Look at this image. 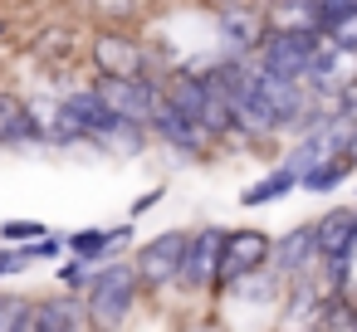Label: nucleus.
Here are the masks:
<instances>
[{
    "instance_id": "obj_1",
    "label": "nucleus",
    "mask_w": 357,
    "mask_h": 332,
    "mask_svg": "<svg viewBox=\"0 0 357 332\" xmlns=\"http://www.w3.org/2000/svg\"><path fill=\"white\" fill-rule=\"evenodd\" d=\"M79 293H84V303H89V313H93V327H128L147 288H142L132 259H118V254H113V259H103V264L89 274V283H84Z\"/></svg>"
},
{
    "instance_id": "obj_2",
    "label": "nucleus",
    "mask_w": 357,
    "mask_h": 332,
    "mask_svg": "<svg viewBox=\"0 0 357 332\" xmlns=\"http://www.w3.org/2000/svg\"><path fill=\"white\" fill-rule=\"evenodd\" d=\"M167 103L176 108V113H186L211 142H225L230 137V108H225V88H220V79L211 74V69H172L167 79Z\"/></svg>"
},
{
    "instance_id": "obj_3",
    "label": "nucleus",
    "mask_w": 357,
    "mask_h": 332,
    "mask_svg": "<svg viewBox=\"0 0 357 332\" xmlns=\"http://www.w3.org/2000/svg\"><path fill=\"white\" fill-rule=\"evenodd\" d=\"M318 45H323V35L313 25H269L259 49H255V64L264 74H279V79H303Z\"/></svg>"
},
{
    "instance_id": "obj_4",
    "label": "nucleus",
    "mask_w": 357,
    "mask_h": 332,
    "mask_svg": "<svg viewBox=\"0 0 357 332\" xmlns=\"http://www.w3.org/2000/svg\"><path fill=\"white\" fill-rule=\"evenodd\" d=\"M93 88L118 118H132V122H152V113L167 103V84L157 74H98Z\"/></svg>"
},
{
    "instance_id": "obj_5",
    "label": "nucleus",
    "mask_w": 357,
    "mask_h": 332,
    "mask_svg": "<svg viewBox=\"0 0 357 332\" xmlns=\"http://www.w3.org/2000/svg\"><path fill=\"white\" fill-rule=\"evenodd\" d=\"M220 244H225V225L206 220L196 230H186V249H181V269H176V293L186 298H211V283H215V264H220Z\"/></svg>"
},
{
    "instance_id": "obj_6",
    "label": "nucleus",
    "mask_w": 357,
    "mask_h": 332,
    "mask_svg": "<svg viewBox=\"0 0 357 332\" xmlns=\"http://www.w3.org/2000/svg\"><path fill=\"white\" fill-rule=\"evenodd\" d=\"M264 30H269L264 0H225V6H215V54H225V59L255 54Z\"/></svg>"
},
{
    "instance_id": "obj_7",
    "label": "nucleus",
    "mask_w": 357,
    "mask_h": 332,
    "mask_svg": "<svg viewBox=\"0 0 357 332\" xmlns=\"http://www.w3.org/2000/svg\"><path fill=\"white\" fill-rule=\"evenodd\" d=\"M274 254V235L259 230V225H240V230H225V244H220V264H215V283H211V298H220L225 283H235L240 274L250 269H264Z\"/></svg>"
},
{
    "instance_id": "obj_8",
    "label": "nucleus",
    "mask_w": 357,
    "mask_h": 332,
    "mask_svg": "<svg viewBox=\"0 0 357 332\" xmlns=\"http://www.w3.org/2000/svg\"><path fill=\"white\" fill-rule=\"evenodd\" d=\"M181 249H186V230H162V235H152L147 244H137L132 269H137V278H142L147 293H167V288L176 283Z\"/></svg>"
},
{
    "instance_id": "obj_9",
    "label": "nucleus",
    "mask_w": 357,
    "mask_h": 332,
    "mask_svg": "<svg viewBox=\"0 0 357 332\" xmlns=\"http://www.w3.org/2000/svg\"><path fill=\"white\" fill-rule=\"evenodd\" d=\"M89 59L98 74H152V49L128 30H98L89 40Z\"/></svg>"
},
{
    "instance_id": "obj_10",
    "label": "nucleus",
    "mask_w": 357,
    "mask_h": 332,
    "mask_svg": "<svg viewBox=\"0 0 357 332\" xmlns=\"http://www.w3.org/2000/svg\"><path fill=\"white\" fill-rule=\"evenodd\" d=\"M10 147H50L45 142V113L15 93V88H0V152Z\"/></svg>"
},
{
    "instance_id": "obj_11",
    "label": "nucleus",
    "mask_w": 357,
    "mask_h": 332,
    "mask_svg": "<svg viewBox=\"0 0 357 332\" xmlns=\"http://www.w3.org/2000/svg\"><path fill=\"white\" fill-rule=\"evenodd\" d=\"M147 132H152V142H162V147H167L172 157H181V161H196V157L211 152V137H206L186 113H176L172 103H162V108L152 113Z\"/></svg>"
},
{
    "instance_id": "obj_12",
    "label": "nucleus",
    "mask_w": 357,
    "mask_h": 332,
    "mask_svg": "<svg viewBox=\"0 0 357 332\" xmlns=\"http://www.w3.org/2000/svg\"><path fill=\"white\" fill-rule=\"evenodd\" d=\"M93 313L84 303V293L64 288L59 298H35L30 303V332H89Z\"/></svg>"
},
{
    "instance_id": "obj_13",
    "label": "nucleus",
    "mask_w": 357,
    "mask_h": 332,
    "mask_svg": "<svg viewBox=\"0 0 357 332\" xmlns=\"http://www.w3.org/2000/svg\"><path fill=\"white\" fill-rule=\"evenodd\" d=\"M269 264H274L284 278L318 269V230H313V220H303V225L284 230V235L274 239V254H269Z\"/></svg>"
},
{
    "instance_id": "obj_14",
    "label": "nucleus",
    "mask_w": 357,
    "mask_h": 332,
    "mask_svg": "<svg viewBox=\"0 0 357 332\" xmlns=\"http://www.w3.org/2000/svg\"><path fill=\"white\" fill-rule=\"evenodd\" d=\"M298 191V171H289L284 161L274 166V171H264L259 181H250L245 191H240V205L245 210H259V205H279V200H289Z\"/></svg>"
},
{
    "instance_id": "obj_15",
    "label": "nucleus",
    "mask_w": 357,
    "mask_h": 332,
    "mask_svg": "<svg viewBox=\"0 0 357 332\" xmlns=\"http://www.w3.org/2000/svg\"><path fill=\"white\" fill-rule=\"evenodd\" d=\"M347 181H352V161H347V157H323L318 166L298 171V191H303V196H333V191H342Z\"/></svg>"
},
{
    "instance_id": "obj_16",
    "label": "nucleus",
    "mask_w": 357,
    "mask_h": 332,
    "mask_svg": "<svg viewBox=\"0 0 357 332\" xmlns=\"http://www.w3.org/2000/svg\"><path fill=\"white\" fill-rule=\"evenodd\" d=\"M147 142H152L147 122L118 118V122H113V127L103 132V142H98V147H108V152H118V157H142V152H147Z\"/></svg>"
},
{
    "instance_id": "obj_17",
    "label": "nucleus",
    "mask_w": 357,
    "mask_h": 332,
    "mask_svg": "<svg viewBox=\"0 0 357 332\" xmlns=\"http://www.w3.org/2000/svg\"><path fill=\"white\" fill-rule=\"evenodd\" d=\"M30 303L25 293H0V332H30Z\"/></svg>"
},
{
    "instance_id": "obj_18",
    "label": "nucleus",
    "mask_w": 357,
    "mask_h": 332,
    "mask_svg": "<svg viewBox=\"0 0 357 332\" xmlns=\"http://www.w3.org/2000/svg\"><path fill=\"white\" fill-rule=\"evenodd\" d=\"M93 269H98L93 259H84V254H69V249H64V259L54 264V283H59V288H74V293H79V288L89 283V274H93Z\"/></svg>"
},
{
    "instance_id": "obj_19",
    "label": "nucleus",
    "mask_w": 357,
    "mask_h": 332,
    "mask_svg": "<svg viewBox=\"0 0 357 332\" xmlns=\"http://www.w3.org/2000/svg\"><path fill=\"white\" fill-rule=\"evenodd\" d=\"M352 15H357V0H313V30L318 35H328L333 25H342Z\"/></svg>"
},
{
    "instance_id": "obj_20",
    "label": "nucleus",
    "mask_w": 357,
    "mask_h": 332,
    "mask_svg": "<svg viewBox=\"0 0 357 332\" xmlns=\"http://www.w3.org/2000/svg\"><path fill=\"white\" fill-rule=\"evenodd\" d=\"M45 230H50L45 220H0V244H30Z\"/></svg>"
},
{
    "instance_id": "obj_21",
    "label": "nucleus",
    "mask_w": 357,
    "mask_h": 332,
    "mask_svg": "<svg viewBox=\"0 0 357 332\" xmlns=\"http://www.w3.org/2000/svg\"><path fill=\"white\" fill-rule=\"evenodd\" d=\"M25 269H35L25 244H0V278H20Z\"/></svg>"
},
{
    "instance_id": "obj_22",
    "label": "nucleus",
    "mask_w": 357,
    "mask_h": 332,
    "mask_svg": "<svg viewBox=\"0 0 357 332\" xmlns=\"http://www.w3.org/2000/svg\"><path fill=\"white\" fill-rule=\"evenodd\" d=\"M328 40H333L347 59H357V15H352V20H342V25H333V30H328Z\"/></svg>"
},
{
    "instance_id": "obj_23",
    "label": "nucleus",
    "mask_w": 357,
    "mask_h": 332,
    "mask_svg": "<svg viewBox=\"0 0 357 332\" xmlns=\"http://www.w3.org/2000/svg\"><path fill=\"white\" fill-rule=\"evenodd\" d=\"M162 200H167V181H162V186H152V191H142V196L132 200V210H128V220H142V215H147L152 205H162Z\"/></svg>"
},
{
    "instance_id": "obj_24",
    "label": "nucleus",
    "mask_w": 357,
    "mask_h": 332,
    "mask_svg": "<svg viewBox=\"0 0 357 332\" xmlns=\"http://www.w3.org/2000/svg\"><path fill=\"white\" fill-rule=\"evenodd\" d=\"M64 45H69V30H54V54H59V49H64ZM35 49H50V40H45V35H40V40H35Z\"/></svg>"
},
{
    "instance_id": "obj_25",
    "label": "nucleus",
    "mask_w": 357,
    "mask_h": 332,
    "mask_svg": "<svg viewBox=\"0 0 357 332\" xmlns=\"http://www.w3.org/2000/svg\"><path fill=\"white\" fill-rule=\"evenodd\" d=\"M347 161H352V171H357V127H352V137H347V152H342Z\"/></svg>"
},
{
    "instance_id": "obj_26",
    "label": "nucleus",
    "mask_w": 357,
    "mask_h": 332,
    "mask_svg": "<svg viewBox=\"0 0 357 332\" xmlns=\"http://www.w3.org/2000/svg\"><path fill=\"white\" fill-rule=\"evenodd\" d=\"M0 45H10V30H6V20H0Z\"/></svg>"
}]
</instances>
